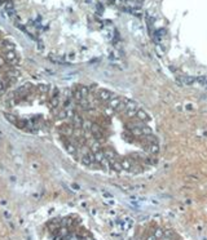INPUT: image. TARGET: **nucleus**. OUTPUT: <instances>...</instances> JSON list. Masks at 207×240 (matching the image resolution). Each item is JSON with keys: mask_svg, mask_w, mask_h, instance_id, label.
Instances as JSON below:
<instances>
[{"mask_svg": "<svg viewBox=\"0 0 207 240\" xmlns=\"http://www.w3.org/2000/svg\"><path fill=\"white\" fill-rule=\"evenodd\" d=\"M20 57L12 43L0 38V99L9 93L17 83L20 74Z\"/></svg>", "mask_w": 207, "mask_h": 240, "instance_id": "f03ea898", "label": "nucleus"}, {"mask_svg": "<svg viewBox=\"0 0 207 240\" xmlns=\"http://www.w3.org/2000/svg\"><path fill=\"white\" fill-rule=\"evenodd\" d=\"M104 154H105V158L108 161H111V160H115L117 159V152L110 149V147H104Z\"/></svg>", "mask_w": 207, "mask_h": 240, "instance_id": "39448f33", "label": "nucleus"}, {"mask_svg": "<svg viewBox=\"0 0 207 240\" xmlns=\"http://www.w3.org/2000/svg\"><path fill=\"white\" fill-rule=\"evenodd\" d=\"M5 119L25 133L48 132L57 122L61 90L47 83H23L3 98Z\"/></svg>", "mask_w": 207, "mask_h": 240, "instance_id": "f257e3e1", "label": "nucleus"}, {"mask_svg": "<svg viewBox=\"0 0 207 240\" xmlns=\"http://www.w3.org/2000/svg\"><path fill=\"white\" fill-rule=\"evenodd\" d=\"M109 165H110V170H113V172H117V173L123 172V168H122V164H120V160H118V159L109 161Z\"/></svg>", "mask_w": 207, "mask_h": 240, "instance_id": "20e7f679", "label": "nucleus"}, {"mask_svg": "<svg viewBox=\"0 0 207 240\" xmlns=\"http://www.w3.org/2000/svg\"><path fill=\"white\" fill-rule=\"evenodd\" d=\"M136 119H139V120H141V122H148V120L150 119V116H149V114L146 113L145 110H142V108H137V114H136Z\"/></svg>", "mask_w": 207, "mask_h": 240, "instance_id": "423d86ee", "label": "nucleus"}, {"mask_svg": "<svg viewBox=\"0 0 207 240\" xmlns=\"http://www.w3.org/2000/svg\"><path fill=\"white\" fill-rule=\"evenodd\" d=\"M96 96L99 98V101L101 102L102 105H108V102L113 98L115 94L113 92H110L109 89H105V88H97V92H96Z\"/></svg>", "mask_w": 207, "mask_h": 240, "instance_id": "7ed1b4c3", "label": "nucleus"}]
</instances>
